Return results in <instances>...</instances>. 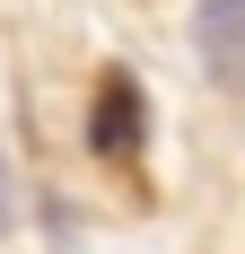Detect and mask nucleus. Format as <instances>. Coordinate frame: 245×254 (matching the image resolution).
<instances>
[{
	"mask_svg": "<svg viewBox=\"0 0 245 254\" xmlns=\"http://www.w3.org/2000/svg\"><path fill=\"white\" fill-rule=\"evenodd\" d=\"M88 149H97L105 167H140V149H149V97H140V79L122 70V62L97 79V105H88Z\"/></svg>",
	"mask_w": 245,
	"mask_h": 254,
	"instance_id": "nucleus-1",
	"label": "nucleus"
},
{
	"mask_svg": "<svg viewBox=\"0 0 245 254\" xmlns=\"http://www.w3.org/2000/svg\"><path fill=\"white\" fill-rule=\"evenodd\" d=\"M237 9H245V0H201L193 44H201V70H210V88H237Z\"/></svg>",
	"mask_w": 245,
	"mask_h": 254,
	"instance_id": "nucleus-2",
	"label": "nucleus"
},
{
	"mask_svg": "<svg viewBox=\"0 0 245 254\" xmlns=\"http://www.w3.org/2000/svg\"><path fill=\"white\" fill-rule=\"evenodd\" d=\"M9 219H18V193H9V167H0V237H9Z\"/></svg>",
	"mask_w": 245,
	"mask_h": 254,
	"instance_id": "nucleus-3",
	"label": "nucleus"
}]
</instances>
